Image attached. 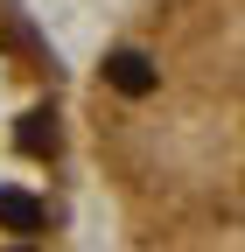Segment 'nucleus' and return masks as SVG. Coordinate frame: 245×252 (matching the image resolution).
<instances>
[{
	"instance_id": "nucleus-2",
	"label": "nucleus",
	"mask_w": 245,
	"mask_h": 252,
	"mask_svg": "<svg viewBox=\"0 0 245 252\" xmlns=\"http://www.w3.org/2000/svg\"><path fill=\"white\" fill-rule=\"evenodd\" d=\"M0 224H14V231H35V224H42V210L28 203V196H14V189H0Z\"/></svg>"
},
{
	"instance_id": "nucleus-1",
	"label": "nucleus",
	"mask_w": 245,
	"mask_h": 252,
	"mask_svg": "<svg viewBox=\"0 0 245 252\" xmlns=\"http://www.w3.org/2000/svg\"><path fill=\"white\" fill-rule=\"evenodd\" d=\"M105 84L119 91V98H147V91L161 84V70H154L140 49H112V56H105Z\"/></svg>"
}]
</instances>
